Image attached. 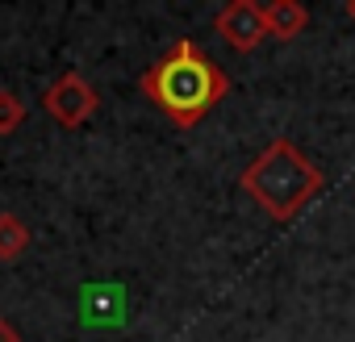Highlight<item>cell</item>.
I'll return each instance as SVG.
<instances>
[{"mask_svg":"<svg viewBox=\"0 0 355 342\" xmlns=\"http://www.w3.org/2000/svg\"><path fill=\"white\" fill-rule=\"evenodd\" d=\"M138 92L175 125V129H193L201 125L230 92V75L193 42L180 38L171 42L142 75H138Z\"/></svg>","mask_w":355,"mask_h":342,"instance_id":"obj_1","label":"cell"},{"mask_svg":"<svg viewBox=\"0 0 355 342\" xmlns=\"http://www.w3.org/2000/svg\"><path fill=\"white\" fill-rule=\"evenodd\" d=\"M239 188L272 217V222H293L309 209V201L322 192V171L313 159L301 154L297 142L272 138L239 176Z\"/></svg>","mask_w":355,"mask_h":342,"instance_id":"obj_2","label":"cell"},{"mask_svg":"<svg viewBox=\"0 0 355 342\" xmlns=\"http://www.w3.org/2000/svg\"><path fill=\"white\" fill-rule=\"evenodd\" d=\"M42 109L51 113V121H59L63 129H80L84 121H92L101 113V92L80 75V71H59L51 80V88L42 92Z\"/></svg>","mask_w":355,"mask_h":342,"instance_id":"obj_3","label":"cell"},{"mask_svg":"<svg viewBox=\"0 0 355 342\" xmlns=\"http://www.w3.org/2000/svg\"><path fill=\"white\" fill-rule=\"evenodd\" d=\"M214 30L222 34V42L239 55H251L255 46H263L268 38V21H263V5L255 0H230L226 9H218Z\"/></svg>","mask_w":355,"mask_h":342,"instance_id":"obj_4","label":"cell"},{"mask_svg":"<svg viewBox=\"0 0 355 342\" xmlns=\"http://www.w3.org/2000/svg\"><path fill=\"white\" fill-rule=\"evenodd\" d=\"M263 21H268V38L276 42H293L305 34L309 26V9L301 5V0H268L263 5Z\"/></svg>","mask_w":355,"mask_h":342,"instance_id":"obj_5","label":"cell"},{"mask_svg":"<svg viewBox=\"0 0 355 342\" xmlns=\"http://www.w3.org/2000/svg\"><path fill=\"white\" fill-rule=\"evenodd\" d=\"M30 242H34V234H30V226L17 213H0V259L5 263L21 259L30 251Z\"/></svg>","mask_w":355,"mask_h":342,"instance_id":"obj_6","label":"cell"},{"mask_svg":"<svg viewBox=\"0 0 355 342\" xmlns=\"http://www.w3.org/2000/svg\"><path fill=\"white\" fill-rule=\"evenodd\" d=\"M21 121H26V105H21V96L9 92V88H0V138L17 134Z\"/></svg>","mask_w":355,"mask_h":342,"instance_id":"obj_7","label":"cell"},{"mask_svg":"<svg viewBox=\"0 0 355 342\" xmlns=\"http://www.w3.org/2000/svg\"><path fill=\"white\" fill-rule=\"evenodd\" d=\"M0 342H21V334H17V325L9 317H0Z\"/></svg>","mask_w":355,"mask_h":342,"instance_id":"obj_8","label":"cell"},{"mask_svg":"<svg viewBox=\"0 0 355 342\" xmlns=\"http://www.w3.org/2000/svg\"><path fill=\"white\" fill-rule=\"evenodd\" d=\"M343 13H347V17L355 21V0H347V5H343Z\"/></svg>","mask_w":355,"mask_h":342,"instance_id":"obj_9","label":"cell"}]
</instances>
